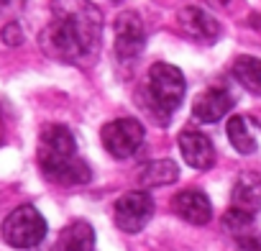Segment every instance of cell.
Returning a JSON list of instances; mask_svg holds the SVG:
<instances>
[{"instance_id": "cell-2", "label": "cell", "mask_w": 261, "mask_h": 251, "mask_svg": "<svg viewBox=\"0 0 261 251\" xmlns=\"http://www.w3.org/2000/svg\"><path fill=\"white\" fill-rule=\"evenodd\" d=\"M39 167L49 182L57 185H87L92 180L90 167L77 157V144L67 126L51 123L39 141Z\"/></svg>"}, {"instance_id": "cell-9", "label": "cell", "mask_w": 261, "mask_h": 251, "mask_svg": "<svg viewBox=\"0 0 261 251\" xmlns=\"http://www.w3.org/2000/svg\"><path fill=\"white\" fill-rule=\"evenodd\" d=\"M172 208L182 220H187L192 225H205L213 218V205H210L207 195L200 190H185V192L174 195Z\"/></svg>"}, {"instance_id": "cell-12", "label": "cell", "mask_w": 261, "mask_h": 251, "mask_svg": "<svg viewBox=\"0 0 261 251\" xmlns=\"http://www.w3.org/2000/svg\"><path fill=\"white\" fill-rule=\"evenodd\" d=\"M233 103H236V100H233V95H230L225 87H210V90H205V92L195 100L192 113H195V118L202 120V123H215V120H220L225 113H230Z\"/></svg>"}, {"instance_id": "cell-21", "label": "cell", "mask_w": 261, "mask_h": 251, "mask_svg": "<svg viewBox=\"0 0 261 251\" xmlns=\"http://www.w3.org/2000/svg\"><path fill=\"white\" fill-rule=\"evenodd\" d=\"M110 3H118V0H110Z\"/></svg>"}, {"instance_id": "cell-20", "label": "cell", "mask_w": 261, "mask_h": 251, "mask_svg": "<svg viewBox=\"0 0 261 251\" xmlns=\"http://www.w3.org/2000/svg\"><path fill=\"white\" fill-rule=\"evenodd\" d=\"M207 3L213 6V8H223V6H228L230 0H207Z\"/></svg>"}, {"instance_id": "cell-6", "label": "cell", "mask_w": 261, "mask_h": 251, "mask_svg": "<svg viewBox=\"0 0 261 251\" xmlns=\"http://www.w3.org/2000/svg\"><path fill=\"white\" fill-rule=\"evenodd\" d=\"M154 215V200L144 190H130L115 203V225L125 233H139Z\"/></svg>"}, {"instance_id": "cell-15", "label": "cell", "mask_w": 261, "mask_h": 251, "mask_svg": "<svg viewBox=\"0 0 261 251\" xmlns=\"http://www.w3.org/2000/svg\"><path fill=\"white\" fill-rule=\"evenodd\" d=\"M177 177H179V167L172 159H154L144 164L139 172V182L144 187H164V185L177 182Z\"/></svg>"}, {"instance_id": "cell-8", "label": "cell", "mask_w": 261, "mask_h": 251, "mask_svg": "<svg viewBox=\"0 0 261 251\" xmlns=\"http://www.w3.org/2000/svg\"><path fill=\"white\" fill-rule=\"evenodd\" d=\"M177 23L182 29V34L197 44H213L218 41L220 36V23L202 8H195V6H187L179 11L177 16Z\"/></svg>"}, {"instance_id": "cell-17", "label": "cell", "mask_w": 261, "mask_h": 251, "mask_svg": "<svg viewBox=\"0 0 261 251\" xmlns=\"http://www.w3.org/2000/svg\"><path fill=\"white\" fill-rule=\"evenodd\" d=\"M223 225H225L236 238H241V236H248V233H251V228H253V215L230 208V210L223 215Z\"/></svg>"}, {"instance_id": "cell-7", "label": "cell", "mask_w": 261, "mask_h": 251, "mask_svg": "<svg viewBox=\"0 0 261 251\" xmlns=\"http://www.w3.org/2000/svg\"><path fill=\"white\" fill-rule=\"evenodd\" d=\"M146 46V29L139 13L125 11L115 21V54L120 62H134Z\"/></svg>"}, {"instance_id": "cell-10", "label": "cell", "mask_w": 261, "mask_h": 251, "mask_svg": "<svg viewBox=\"0 0 261 251\" xmlns=\"http://www.w3.org/2000/svg\"><path fill=\"white\" fill-rule=\"evenodd\" d=\"M228 141L238 154H253L261 144V123L248 115H233L225 126Z\"/></svg>"}, {"instance_id": "cell-4", "label": "cell", "mask_w": 261, "mask_h": 251, "mask_svg": "<svg viewBox=\"0 0 261 251\" xmlns=\"http://www.w3.org/2000/svg\"><path fill=\"white\" fill-rule=\"evenodd\" d=\"M46 231H49L46 218L34 205H21L3 220V238L13 248H34V246H39L44 241Z\"/></svg>"}, {"instance_id": "cell-19", "label": "cell", "mask_w": 261, "mask_h": 251, "mask_svg": "<svg viewBox=\"0 0 261 251\" xmlns=\"http://www.w3.org/2000/svg\"><path fill=\"white\" fill-rule=\"evenodd\" d=\"M238 246L243 251H261V238L256 233H248V236H241L238 238Z\"/></svg>"}, {"instance_id": "cell-14", "label": "cell", "mask_w": 261, "mask_h": 251, "mask_svg": "<svg viewBox=\"0 0 261 251\" xmlns=\"http://www.w3.org/2000/svg\"><path fill=\"white\" fill-rule=\"evenodd\" d=\"M51 251H95V228L87 220L69 223L54 241Z\"/></svg>"}, {"instance_id": "cell-16", "label": "cell", "mask_w": 261, "mask_h": 251, "mask_svg": "<svg viewBox=\"0 0 261 251\" xmlns=\"http://www.w3.org/2000/svg\"><path fill=\"white\" fill-rule=\"evenodd\" d=\"M233 77L251 95H261V59H256V57H238L233 62Z\"/></svg>"}, {"instance_id": "cell-22", "label": "cell", "mask_w": 261, "mask_h": 251, "mask_svg": "<svg viewBox=\"0 0 261 251\" xmlns=\"http://www.w3.org/2000/svg\"><path fill=\"white\" fill-rule=\"evenodd\" d=\"M0 131H3V126H0Z\"/></svg>"}, {"instance_id": "cell-18", "label": "cell", "mask_w": 261, "mask_h": 251, "mask_svg": "<svg viewBox=\"0 0 261 251\" xmlns=\"http://www.w3.org/2000/svg\"><path fill=\"white\" fill-rule=\"evenodd\" d=\"M3 41H6L8 46H18V44L23 41L21 26H18V23H8V26L3 29Z\"/></svg>"}, {"instance_id": "cell-3", "label": "cell", "mask_w": 261, "mask_h": 251, "mask_svg": "<svg viewBox=\"0 0 261 251\" xmlns=\"http://www.w3.org/2000/svg\"><path fill=\"white\" fill-rule=\"evenodd\" d=\"M185 90H187V82H185V74L174 67V64H154L149 69V80H146V103L149 108L154 110V115L159 120H169L172 113L182 105L185 100Z\"/></svg>"}, {"instance_id": "cell-11", "label": "cell", "mask_w": 261, "mask_h": 251, "mask_svg": "<svg viewBox=\"0 0 261 251\" xmlns=\"http://www.w3.org/2000/svg\"><path fill=\"white\" fill-rule=\"evenodd\" d=\"M179 152H182L185 162L190 167H195V169H210L213 162H215V146L200 131H185V134H179Z\"/></svg>"}, {"instance_id": "cell-5", "label": "cell", "mask_w": 261, "mask_h": 251, "mask_svg": "<svg viewBox=\"0 0 261 251\" xmlns=\"http://www.w3.org/2000/svg\"><path fill=\"white\" fill-rule=\"evenodd\" d=\"M100 139H102V146L110 157L128 159L144 144V126L136 118H118V120H110L102 126Z\"/></svg>"}, {"instance_id": "cell-1", "label": "cell", "mask_w": 261, "mask_h": 251, "mask_svg": "<svg viewBox=\"0 0 261 251\" xmlns=\"http://www.w3.org/2000/svg\"><path fill=\"white\" fill-rule=\"evenodd\" d=\"M51 21L39 36L46 57L85 64L90 62L102 41V13L90 0H51Z\"/></svg>"}, {"instance_id": "cell-13", "label": "cell", "mask_w": 261, "mask_h": 251, "mask_svg": "<svg viewBox=\"0 0 261 251\" xmlns=\"http://www.w3.org/2000/svg\"><path fill=\"white\" fill-rule=\"evenodd\" d=\"M230 203H233V210H241V213L253 215L261 208V174H256V172H241L238 180H236V185H233Z\"/></svg>"}]
</instances>
